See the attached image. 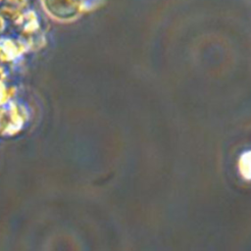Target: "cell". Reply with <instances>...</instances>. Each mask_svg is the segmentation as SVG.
Listing matches in <instances>:
<instances>
[{
  "label": "cell",
  "instance_id": "6da1fadb",
  "mask_svg": "<svg viewBox=\"0 0 251 251\" xmlns=\"http://www.w3.org/2000/svg\"><path fill=\"white\" fill-rule=\"evenodd\" d=\"M239 170L245 178H251V152L242 155L239 162Z\"/></svg>",
  "mask_w": 251,
  "mask_h": 251
}]
</instances>
